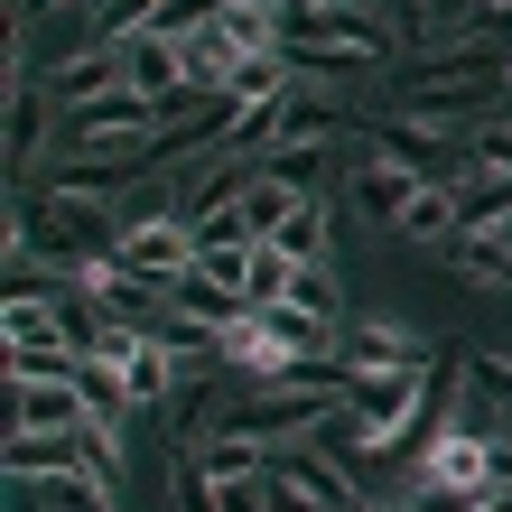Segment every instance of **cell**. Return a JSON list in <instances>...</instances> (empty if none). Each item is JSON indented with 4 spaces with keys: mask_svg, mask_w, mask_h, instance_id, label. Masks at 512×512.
<instances>
[{
    "mask_svg": "<svg viewBox=\"0 0 512 512\" xmlns=\"http://www.w3.org/2000/svg\"><path fill=\"white\" fill-rule=\"evenodd\" d=\"M373 512H410V503H373Z\"/></svg>",
    "mask_w": 512,
    "mask_h": 512,
    "instance_id": "f1b7e54d",
    "label": "cell"
},
{
    "mask_svg": "<svg viewBox=\"0 0 512 512\" xmlns=\"http://www.w3.org/2000/svg\"><path fill=\"white\" fill-rule=\"evenodd\" d=\"M345 364H354V373H429L438 354L419 345L410 326H382V317H373V326H354V336H345Z\"/></svg>",
    "mask_w": 512,
    "mask_h": 512,
    "instance_id": "9c48e42d",
    "label": "cell"
},
{
    "mask_svg": "<svg viewBox=\"0 0 512 512\" xmlns=\"http://www.w3.org/2000/svg\"><path fill=\"white\" fill-rule=\"evenodd\" d=\"M457 270L466 280H512V243L494 224H475V233H457Z\"/></svg>",
    "mask_w": 512,
    "mask_h": 512,
    "instance_id": "ffe728a7",
    "label": "cell"
},
{
    "mask_svg": "<svg viewBox=\"0 0 512 512\" xmlns=\"http://www.w3.org/2000/svg\"><path fill=\"white\" fill-rule=\"evenodd\" d=\"M289 66L298 75L391 66V28H382L373 0H308V10H289Z\"/></svg>",
    "mask_w": 512,
    "mask_h": 512,
    "instance_id": "6da1fadb",
    "label": "cell"
},
{
    "mask_svg": "<svg viewBox=\"0 0 512 512\" xmlns=\"http://www.w3.org/2000/svg\"><path fill=\"white\" fill-rule=\"evenodd\" d=\"M112 84H122V56H112V47H75L66 66L47 75V94H56V103L75 112V103H94V94H112Z\"/></svg>",
    "mask_w": 512,
    "mask_h": 512,
    "instance_id": "4fadbf2b",
    "label": "cell"
},
{
    "mask_svg": "<svg viewBox=\"0 0 512 512\" xmlns=\"http://www.w3.org/2000/svg\"><path fill=\"white\" fill-rule=\"evenodd\" d=\"M280 308H308V317H326L336 326V280H326V261H298V280H289V298Z\"/></svg>",
    "mask_w": 512,
    "mask_h": 512,
    "instance_id": "7402d4cb",
    "label": "cell"
},
{
    "mask_svg": "<svg viewBox=\"0 0 512 512\" xmlns=\"http://www.w3.org/2000/svg\"><path fill=\"white\" fill-rule=\"evenodd\" d=\"M38 512H112V485H94L84 466H66V475H38Z\"/></svg>",
    "mask_w": 512,
    "mask_h": 512,
    "instance_id": "e0dca14e",
    "label": "cell"
},
{
    "mask_svg": "<svg viewBox=\"0 0 512 512\" xmlns=\"http://www.w3.org/2000/svg\"><path fill=\"white\" fill-rule=\"evenodd\" d=\"M47 103H56L47 84L28 75V66H10V168H28L47 149Z\"/></svg>",
    "mask_w": 512,
    "mask_h": 512,
    "instance_id": "7c38bea8",
    "label": "cell"
},
{
    "mask_svg": "<svg viewBox=\"0 0 512 512\" xmlns=\"http://www.w3.org/2000/svg\"><path fill=\"white\" fill-rule=\"evenodd\" d=\"M75 457H84L94 485H122V419H84V429H75Z\"/></svg>",
    "mask_w": 512,
    "mask_h": 512,
    "instance_id": "ac0fdd59",
    "label": "cell"
},
{
    "mask_svg": "<svg viewBox=\"0 0 512 512\" xmlns=\"http://www.w3.org/2000/svg\"><path fill=\"white\" fill-rule=\"evenodd\" d=\"M280 475H289V485L308 494V503H326V512H373L364 494L345 485V466L326 457V447H289V457H280Z\"/></svg>",
    "mask_w": 512,
    "mask_h": 512,
    "instance_id": "8fae6325",
    "label": "cell"
},
{
    "mask_svg": "<svg viewBox=\"0 0 512 512\" xmlns=\"http://www.w3.org/2000/svg\"><path fill=\"white\" fill-rule=\"evenodd\" d=\"M215 10H224V0H140V19H131V28H159V38H196Z\"/></svg>",
    "mask_w": 512,
    "mask_h": 512,
    "instance_id": "44dd1931",
    "label": "cell"
},
{
    "mask_svg": "<svg viewBox=\"0 0 512 512\" xmlns=\"http://www.w3.org/2000/svg\"><path fill=\"white\" fill-rule=\"evenodd\" d=\"M401 233H410V243H457V233H466V215H457V196H447V187H429V196H419L410 215H401Z\"/></svg>",
    "mask_w": 512,
    "mask_h": 512,
    "instance_id": "d6986e66",
    "label": "cell"
},
{
    "mask_svg": "<svg viewBox=\"0 0 512 512\" xmlns=\"http://www.w3.org/2000/svg\"><path fill=\"white\" fill-rule=\"evenodd\" d=\"M419 196H429V177H419L410 159H373V168H364V177L345 187V205H354L364 224H401Z\"/></svg>",
    "mask_w": 512,
    "mask_h": 512,
    "instance_id": "ba28073f",
    "label": "cell"
},
{
    "mask_svg": "<svg viewBox=\"0 0 512 512\" xmlns=\"http://www.w3.org/2000/svg\"><path fill=\"white\" fill-rule=\"evenodd\" d=\"M196 270H205L215 289L252 298V243H243V233H205V243H196Z\"/></svg>",
    "mask_w": 512,
    "mask_h": 512,
    "instance_id": "9a60e30c",
    "label": "cell"
},
{
    "mask_svg": "<svg viewBox=\"0 0 512 512\" xmlns=\"http://www.w3.org/2000/svg\"><path fill=\"white\" fill-rule=\"evenodd\" d=\"M280 252H289V261H326V215H317V196L280 224Z\"/></svg>",
    "mask_w": 512,
    "mask_h": 512,
    "instance_id": "603a6c76",
    "label": "cell"
},
{
    "mask_svg": "<svg viewBox=\"0 0 512 512\" xmlns=\"http://www.w3.org/2000/svg\"><path fill=\"white\" fill-rule=\"evenodd\" d=\"M122 261L140 270V280H187L196 270V224H177V215H131L122 224Z\"/></svg>",
    "mask_w": 512,
    "mask_h": 512,
    "instance_id": "5b68a950",
    "label": "cell"
},
{
    "mask_svg": "<svg viewBox=\"0 0 512 512\" xmlns=\"http://www.w3.org/2000/svg\"><path fill=\"white\" fill-rule=\"evenodd\" d=\"M196 466H205V485H243V475H270V447L243 438V429H224V438L196 447Z\"/></svg>",
    "mask_w": 512,
    "mask_h": 512,
    "instance_id": "5bb4252c",
    "label": "cell"
},
{
    "mask_svg": "<svg viewBox=\"0 0 512 512\" xmlns=\"http://www.w3.org/2000/svg\"><path fill=\"white\" fill-rule=\"evenodd\" d=\"M75 289L94 298V308H103L112 326H140V317H149V308H159V298H168L159 280H140V270H131L122 252H103V261H84V270H75Z\"/></svg>",
    "mask_w": 512,
    "mask_h": 512,
    "instance_id": "8992f818",
    "label": "cell"
},
{
    "mask_svg": "<svg viewBox=\"0 0 512 512\" xmlns=\"http://www.w3.org/2000/svg\"><path fill=\"white\" fill-rule=\"evenodd\" d=\"M466 382L485 391V401H503V410H512V364H503V354H475V364H466Z\"/></svg>",
    "mask_w": 512,
    "mask_h": 512,
    "instance_id": "cb8c5ba5",
    "label": "cell"
},
{
    "mask_svg": "<svg viewBox=\"0 0 512 512\" xmlns=\"http://www.w3.org/2000/svg\"><path fill=\"white\" fill-rule=\"evenodd\" d=\"M336 410H354V382H317V391H261V401H243L233 410V429L243 438H308V429H326Z\"/></svg>",
    "mask_w": 512,
    "mask_h": 512,
    "instance_id": "3957f363",
    "label": "cell"
},
{
    "mask_svg": "<svg viewBox=\"0 0 512 512\" xmlns=\"http://www.w3.org/2000/svg\"><path fill=\"white\" fill-rule=\"evenodd\" d=\"M112 56H122V84L149 103H177L187 94V38H159V28H112L103 38Z\"/></svg>",
    "mask_w": 512,
    "mask_h": 512,
    "instance_id": "277c9868",
    "label": "cell"
},
{
    "mask_svg": "<svg viewBox=\"0 0 512 512\" xmlns=\"http://www.w3.org/2000/svg\"><path fill=\"white\" fill-rule=\"evenodd\" d=\"M410 10H419V28H429V38H438V28H447V19H466L475 0H410Z\"/></svg>",
    "mask_w": 512,
    "mask_h": 512,
    "instance_id": "d4e9b609",
    "label": "cell"
},
{
    "mask_svg": "<svg viewBox=\"0 0 512 512\" xmlns=\"http://www.w3.org/2000/svg\"><path fill=\"white\" fill-rule=\"evenodd\" d=\"M66 466H84V457H75V438H28V429H10V475H19V485H38V475H66Z\"/></svg>",
    "mask_w": 512,
    "mask_h": 512,
    "instance_id": "2e32d148",
    "label": "cell"
},
{
    "mask_svg": "<svg viewBox=\"0 0 512 512\" xmlns=\"http://www.w3.org/2000/svg\"><path fill=\"white\" fill-rule=\"evenodd\" d=\"M298 205H308V187H289V177H252L243 187V205H233V233H243V243H280V224L298 215Z\"/></svg>",
    "mask_w": 512,
    "mask_h": 512,
    "instance_id": "30bf717a",
    "label": "cell"
},
{
    "mask_svg": "<svg viewBox=\"0 0 512 512\" xmlns=\"http://www.w3.org/2000/svg\"><path fill=\"white\" fill-rule=\"evenodd\" d=\"M503 494V447L475 429H447L438 447H419V503H475Z\"/></svg>",
    "mask_w": 512,
    "mask_h": 512,
    "instance_id": "7a4b0ae2",
    "label": "cell"
},
{
    "mask_svg": "<svg viewBox=\"0 0 512 512\" xmlns=\"http://www.w3.org/2000/svg\"><path fill=\"white\" fill-rule=\"evenodd\" d=\"M10 419L28 438H75L84 419H94V401H84V373L75 382H10Z\"/></svg>",
    "mask_w": 512,
    "mask_h": 512,
    "instance_id": "52a82bcc",
    "label": "cell"
},
{
    "mask_svg": "<svg viewBox=\"0 0 512 512\" xmlns=\"http://www.w3.org/2000/svg\"><path fill=\"white\" fill-rule=\"evenodd\" d=\"M38 10H75V0H38Z\"/></svg>",
    "mask_w": 512,
    "mask_h": 512,
    "instance_id": "4316f807",
    "label": "cell"
},
{
    "mask_svg": "<svg viewBox=\"0 0 512 512\" xmlns=\"http://www.w3.org/2000/svg\"><path fill=\"white\" fill-rule=\"evenodd\" d=\"M494 233H503V243H512V215H503V224H494Z\"/></svg>",
    "mask_w": 512,
    "mask_h": 512,
    "instance_id": "83f0119b",
    "label": "cell"
},
{
    "mask_svg": "<svg viewBox=\"0 0 512 512\" xmlns=\"http://www.w3.org/2000/svg\"><path fill=\"white\" fill-rule=\"evenodd\" d=\"M475 10H485V19H512V0H475Z\"/></svg>",
    "mask_w": 512,
    "mask_h": 512,
    "instance_id": "484cf974",
    "label": "cell"
},
{
    "mask_svg": "<svg viewBox=\"0 0 512 512\" xmlns=\"http://www.w3.org/2000/svg\"><path fill=\"white\" fill-rule=\"evenodd\" d=\"M503 94H512V75H503Z\"/></svg>",
    "mask_w": 512,
    "mask_h": 512,
    "instance_id": "f546056e",
    "label": "cell"
}]
</instances>
